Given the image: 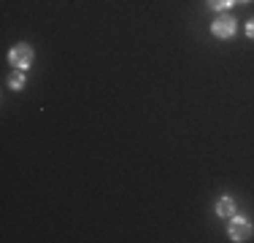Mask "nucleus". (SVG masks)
I'll list each match as a JSON object with an SVG mask.
<instances>
[{
	"mask_svg": "<svg viewBox=\"0 0 254 243\" xmlns=\"http://www.w3.org/2000/svg\"><path fill=\"white\" fill-rule=\"evenodd\" d=\"M211 30H214L216 38H230V35L235 33V19H233V16H227V14H222V16H216V19H214Z\"/></svg>",
	"mask_w": 254,
	"mask_h": 243,
	"instance_id": "obj_2",
	"label": "nucleus"
},
{
	"mask_svg": "<svg viewBox=\"0 0 254 243\" xmlns=\"http://www.w3.org/2000/svg\"><path fill=\"white\" fill-rule=\"evenodd\" d=\"M216 214L219 216H233L235 214V203L230 197H222L219 203H216Z\"/></svg>",
	"mask_w": 254,
	"mask_h": 243,
	"instance_id": "obj_4",
	"label": "nucleus"
},
{
	"mask_svg": "<svg viewBox=\"0 0 254 243\" xmlns=\"http://www.w3.org/2000/svg\"><path fill=\"white\" fill-rule=\"evenodd\" d=\"M8 62L14 65V68H19V70L30 68V62H33V49L25 46V44L14 46V49H11V54H8Z\"/></svg>",
	"mask_w": 254,
	"mask_h": 243,
	"instance_id": "obj_1",
	"label": "nucleus"
},
{
	"mask_svg": "<svg viewBox=\"0 0 254 243\" xmlns=\"http://www.w3.org/2000/svg\"><path fill=\"white\" fill-rule=\"evenodd\" d=\"M246 35H249V38H254V19H249V24H246Z\"/></svg>",
	"mask_w": 254,
	"mask_h": 243,
	"instance_id": "obj_7",
	"label": "nucleus"
},
{
	"mask_svg": "<svg viewBox=\"0 0 254 243\" xmlns=\"http://www.w3.org/2000/svg\"><path fill=\"white\" fill-rule=\"evenodd\" d=\"M233 3V0H208V5L211 8H216V11H222V8H227V5Z\"/></svg>",
	"mask_w": 254,
	"mask_h": 243,
	"instance_id": "obj_6",
	"label": "nucleus"
},
{
	"mask_svg": "<svg viewBox=\"0 0 254 243\" xmlns=\"http://www.w3.org/2000/svg\"><path fill=\"white\" fill-rule=\"evenodd\" d=\"M8 87H11V89H22V87H25V76H22V70H19V68H14V73H11Z\"/></svg>",
	"mask_w": 254,
	"mask_h": 243,
	"instance_id": "obj_5",
	"label": "nucleus"
},
{
	"mask_svg": "<svg viewBox=\"0 0 254 243\" xmlns=\"http://www.w3.org/2000/svg\"><path fill=\"white\" fill-rule=\"evenodd\" d=\"M252 235V222L249 219H233L230 222V238L233 241H246Z\"/></svg>",
	"mask_w": 254,
	"mask_h": 243,
	"instance_id": "obj_3",
	"label": "nucleus"
},
{
	"mask_svg": "<svg viewBox=\"0 0 254 243\" xmlns=\"http://www.w3.org/2000/svg\"><path fill=\"white\" fill-rule=\"evenodd\" d=\"M238 3H252V0H238Z\"/></svg>",
	"mask_w": 254,
	"mask_h": 243,
	"instance_id": "obj_8",
	"label": "nucleus"
}]
</instances>
